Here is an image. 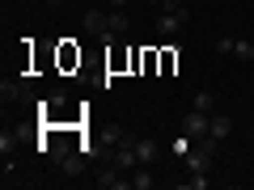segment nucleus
<instances>
[{
    "label": "nucleus",
    "mask_w": 254,
    "mask_h": 190,
    "mask_svg": "<svg viewBox=\"0 0 254 190\" xmlns=\"http://www.w3.org/2000/svg\"><path fill=\"white\" fill-rule=\"evenodd\" d=\"M115 169H123V173H136V169H140L136 140H123V144H115Z\"/></svg>",
    "instance_id": "obj_1"
},
{
    "label": "nucleus",
    "mask_w": 254,
    "mask_h": 190,
    "mask_svg": "<svg viewBox=\"0 0 254 190\" xmlns=\"http://www.w3.org/2000/svg\"><path fill=\"white\" fill-rule=\"evenodd\" d=\"M208 118H212V114H203V110L190 106L187 114H182V131H187V136H195V140H208Z\"/></svg>",
    "instance_id": "obj_2"
},
{
    "label": "nucleus",
    "mask_w": 254,
    "mask_h": 190,
    "mask_svg": "<svg viewBox=\"0 0 254 190\" xmlns=\"http://www.w3.org/2000/svg\"><path fill=\"white\" fill-rule=\"evenodd\" d=\"M81 26H85V34H93V38H102L110 30V9H89L81 17Z\"/></svg>",
    "instance_id": "obj_3"
},
{
    "label": "nucleus",
    "mask_w": 254,
    "mask_h": 190,
    "mask_svg": "<svg viewBox=\"0 0 254 190\" xmlns=\"http://www.w3.org/2000/svg\"><path fill=\"white\" fill-rule=\"evenodd\" d=\"M229 136H233V118H229V114H220V110H212V118H208V140L225 144Z\"/></svg>",
    "instance_id": "obj_4"
},
{
    "label": "nucleus",
    "mask_w": 254,
    "mask_h": 190,
    "mask_svg": "<svg viewBox=\"0 0 254 190\" xmlns=\"http://www.w3.org/2000/svg\"><path fill=\"white\" fill-rule=\"evenodd\" d=\"M182 26H187V9H174V13H161V17H157V34H161V38L178 34Z\"/></svg>",
    "instance_id": "obj_5"
},
{
    "label": "nucleus",
    "mask_w": 254,
    "mask_h": 190,
    "mask_svg": "<svg viewBox=\"0 0 254 190\" xmlns=\"http://www.w3.org/2000/svg\"><path fill=\"white\" fill-rule=\"evenodd\" d=\"M136 156H140V165H153L161 156V144L157 140H136Z\"/></svg>",
    "instance_id": "obj_6"
},
{
    "label": "nucleus",
    "mask_w": 254,
    "mask_h": 190,
    "mask_svg": "<svg viewBox=\"0 0 254 190\" xmlns=\"http://www.w3.org/2000/svg\"><path fill=\"white\" fill-rule=\"evenodd\" d=\"M157 186V178H153V169L148 165H140L136 173H131V190H153Z\"/></svg>",
    "instance_id": "obj_7"
},
{
    "label": "nucleus",
    "mask_w": 254,
    "mask_h": 190,
    "mask_svg": "<svg viewBox=\"0 0 254 190\" xmlns=\"http://www.w3.org/2000/svg\"><path fill=\"white\" fill-rule=\"evenodd\" d=\"M127 26H131V21H127V13L123 9H110V34H127Z\"/></svg>",
    "instance_id": "obj_8"
},
{
    "label": "nucleus",
    "mask_w": 254,
    "mask_h": 190,
    "mask_svg": "<svg viewBox=\"0 0 254 190\" xmlns=\"http://www.w3.org/2000/svg\"><path fill=\"white\" fill-rule=\"evenodd\" d=\"M195 110H203V114H212V110H216V97H212V89H199V93H195Z\"/></svg>",
    "instance_id": "obj_9"
},
{
    "label": "nucleus",
    "mask_w": 254,
    "mask_h": 190,
    "mask_svg": "<svg viewBox=\"0 0 254 190\" xmlns=\"http://www.w3.org/2000/svg\"><path fill=\"white\" fill-rule=\"evenodd\" d=\"M233 55H237L242 63H250V59H254V43H246V38H233Z\"/></svg>",
    "instance_id": "obj_10"
},
{
    "label": "nucleus",
    "mask_w": 254,
    "mask_h": 190,
    "mask_svg": "<svg viewBox=\"0 0 254 190\" xmlns=\"http://www.w3.org/2000/svg\"><path fill=\"white\" fill-rule=\"evenodd\" d=\"M190 144H199V140H195V136H187V131H182V136L174 140V156H187V152H190Z\"/></svg>",
    "instance_id": "obj_11"
},
{
    "label": "nucleus",
    "mask_w": 254,
    "mask_h": 190,
    "mask_svg": "<svg viewBox=\"0 0 254 190\" xmlns=\"http://www.w3.org/2000/svg\"><path fill=\"white\" fill-rule=\"evenodd\" d=\"M17 93H21V85H17V81H9V76L0 81V97H4V101H13Z\"/></svg>",
    "instance_id": "obj_12"
},
{
    "label": "nucleus",
    "mask_w": 254,
    "mask_h": 190,
    "mask_svg": "<svg viewBox=\"0 0 254 190\" xmlns=\"http://www.w3.org/2000/svg\"><path fill=\"white\" fill-rule=\"evenodd\" d=\"M106 4L110 9H127V0H106Z\"/></svg>",
    "instance_id": "obj_13"
},
{
    "label": "nucleus",
    "mask_w": 254,
    "mask_h": 190,
    "mask_svg": "<svg viewBox=\"0 0 254 190\" xmlns=\"http://www.w3.org/2000/svg\"><path fill=\"white\" fill-rule=\"evenodd\" d=\"M43 4H47V9H60V4H64V0H43Z\"/></svg>",
    "instance_id": "obj_14"
},
{
    "label": "nucleus",
    "mask_w": 254,
    "mask_h": 190,
    "mask_svg": "<svg viewBox=\"0 0 254 190\" xmlns=\"http://www.w3.org/2000/svg\"><path fill=\"white\" fill-rule=\"evenodd\" d=\"M148 4H157V9H165V0H148Z\"/></svg>",
    "instance_id": "obj_15"
}]
</instances>
